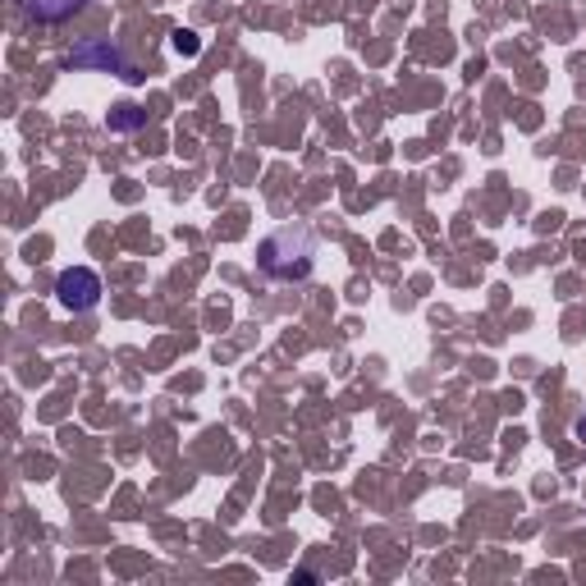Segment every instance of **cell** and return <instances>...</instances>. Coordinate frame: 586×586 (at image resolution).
<instances>
[{
  "mask_svg": "<svg viewBox=\"0 0 586 586\" xmlns=\"http://www.w3.org/2000/svg\"><path fill=\"white\" fill-rule=\"evenodd\" d=\"M316 262V239L308 225H285L275 229L271 239L256 248V266H262L266 279H279V285H294V279H308Z\"/></svg>",
  "mask_w": 586,
  "mask_h": 586,
  "instance_id": "obj_1",
  "label": "cell"
},
{
  "mask_svg": "<svg viewBox=\"0 0 586 586\" xmlns=\"http://www.w3.org/2000/svg\"><path fill=\"white\" fill-rule=\"evenodd\" d=\"M64 64L69 69H97V74H124V79H137L133 69H129V60H124V51L115 46L110 37H83L74 51L64 56Z\"/></svg>",
  "mask_w": 586,
  "mask_h": 586,
  "instance_id": "obj_2",
  "label": "cell"
},
{
  "mask_svg": "<svg viewBox=\"0 0 586 586\" xmlns=\"http://www.w3.org/2000/svg\"><path fill=\"white\" fill-rule=\"evenodd\" d=\"M56 298L64 312H92L101 302V275L87 271V266H74V271H60L56 279Z\"/></svg>",
  "mask_w": 586,
  "mask_h": 586,
  "instance_id": "obj_3",
  "label": "cell"
},
{
  "mask_svg": "<svg viewBox=\"0 0 586 586\" xmlns=\"http://www.w3.org/2000/svg\"><path fill=\"white\" fill-rule=\"evenodd\" d=\"M23 10H28L33 19H41V23H60V19H69V14H79L87 0H19Z\"/></svg>",
  "mask_w": 586,
  "mask_h": 586,
  "instance_id": "obj_4",
  "label": "cell"
},
{
  "mask_svg": "<svg viewBox=\"0 0 586 586\" xmlns=\"http://www.w3.org/2000/svg\"><path fill=\"white\" fill-rule=\"evenodd\" d=\"M137 124H143L137 106H120V115H110V129H137Z\"/></svg>",
  "mask_w": 586,
  "mask_h": 586,
  "instance_id": "obj_5",
  "label": "cell"
},
{
  "mask_svg": "<svg viewBox=\"0 0 586 586\" xmlns=\"http://www.w3.org/2000/svg\"><path fill=\"white\" fill-rule=\"evenodd\" d=\"M198 46H202V41H198L193 33H183V28L175 33V51H179V56H198Z\"/></svg>",
  "mask_w": 586,
  "mask_h": 586,
  "instance_id": "obj_6",
  "label": "cell"
},
{
  "mask_svg": "<svg viewBox=\"0 0 586 586\" xmlns=\"http://www.w3.org/2000/svg\"><path fill=\"white\" fill-rule=\"evenodd\" d=\"M577 440H582V444H586V417H582V421H577Z\"/></svg>",
  "mask_w": 586,
  "mask_h": 586,
  "instance_id": "obj_7",
  "label": "cell"
}]
</instances>
